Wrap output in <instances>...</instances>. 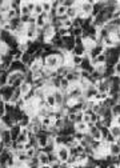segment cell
<instances>
[{"instance_id": "obj_18", "label": "cell", "mask_w": 120, "mask_h": 168, "mask_svg": "<svg viewBox=\"0 0 120 168\" xmlns=\"http://www.w3.org/2000/svg\"><path fill=\"white\" fill-rule=\"evenodd\" d=\"M78 11H79V8L78 7H70V8H67V12H66V15L68 16L70 19H75L76 16H78Z\"/></svg>"}, {"instance_id": "obj_37", "label": "cell", "mask_w": 120, "mask_h": 168, "mask_svg": "<svg viewBox=\"0 0 120 168\" xmlns=\"http://www.w3.org/2000/svg\"><path fill=\"white\" fill-rule=\"evenodd\" d=\"M35 4H36V2H26V6L28 7V10L31 11V14H32V11H34V8H35Z\"/></svg>"}, {"instance_id": "obj_14", "label": "cell", "mask_w": 120, "mask_h": 168, "mask_svg": "<svg viewBox=\"0 0 120 168\" xmlns=\"http://www.w3.org/2000/svg\"><path fill=\"white\" fill-rule=\"evenodd\" d=\"M19 88H20V92H22V96H24L32 90V84L30 82H23L22 86H20Z\"/></svg>"}, {"instance_id": "obj_3", "label": "cell", "mask_w": 120, "mask_h": 168, "mask_svg": "<svg viewBox=\"0 0 120 168\" xmlns=\"http://www.w3.org/2000/svg\"><path fill=\"white\" fill-rule=\"evenodd\" d=\"M88 134L91 135V138L94 140H98V142H102L103 140V135H102V131H100V128H98L94 124L92 127L88 128Z\"/></svg>"}, {"instance_id": "obj_39", "label": "cell", "mask_w": 120, "mask_h": 168, "mask_svg": "<svg viewBox=\"0 0 120 168\" xmlns=\"http://www.w3.org/2000/svg\"><path fill=\"white\" fill-rule=\"evenodd\" d=\"M75 46H83V39L82 38H74Z\"/></svg>"}, {"instance_id": "obj_43", "label": "cell", "mask_w": 120, "mask_h": 168, "mask_svg": "<svg viewBox=\"0 0 120 168\" xmlns=\"http://www.w3.org/2000/svg\"><path fill=\"white\" fill-rule=\"evenodd\" d=\"M38 168H51L50 164H44V166H39Z\"/></svg>"}, {"instance_id": "obj_30", "label": "cell", "mask_w": 120, "mask_h": 168, "mask_svg": "<svg viewBox=\"0 0 120 168\" xmlns=\"http://www.w3.org/2000/svg\"><path fill=\"white\" fill-rule=\"evenodd\" d=\"M26 152V155L28 156V159H32V158H35V156H38V148H30V150H26L24 151Z\"/></svg>"}, {"instance_id": "obj_13", "label": "cell", "mask_w": 120, "mask_h": 168, "mask_svg": "<svg viewBox=\"0 0 120 168\" xmlns=\"http://www.w3.org/2000/svg\"><path fill=\"white\" fill-rule=\"evenodd\" d=\"M23 96H22V92H20V88H15L14 90V94H12V96H11V100H10V103L11 104H16V102H18L19 99H22Z\"/></svg>"}, {"instance_id": "obj_22", "label": "cell", "mask_w": 120, "mask_h": 168, "mask_svg": "<svg viewBox=\"0 0 120 168\" xmlns=\"http://www.w3.org/2000/svg\"><path fill=\"white\" fill-rule=\"evenodd\" d=\"M35 92V99L40 100V99H46V94H44V88H34Z\"/></svg>"}, {"instance_id": "obj_21", "label": "cell", "mask_w": 120, "mask_h": 168, "mask_svg": "<svg viewBox=\"0 0 120 168\" xmlns=\"http://www.w3.org/2000/svg\"><path fill=\"white\" fill-rule=\"evenodd\" d=\"M55 12H56V18H60V16H64V15H66V12H67V8L64 7L62 3H60L59 6L55 8Z\"/></svg>"}, {"instance_id": "obj_12", "label": "cell", "mask_w": 120, "mask_h": 168, "mask_svg": "<svg viewBox=\"0 0 120 168\" xmlns=\"http://www.w3.org/2000/svg\"><path fill=\"white\" fill-rule=\"evenodd\" d=\"M87 52L86 50H84L83 46H75L74 48H72V51L70 52V55H76V56H84Z\"/></svg>"}, {"instance_id": "obj_9", "label": "cell", "mask_w": 120, "mask_h": 168, "mask_svg": "<svg viewBox=\"0 0 120 168\" xmlns=\"http://www.w3.org/2000/svg\"><path fill=\"white\" fill-rule=\"evenodd\" d=\"M11 10V0H0V14L6 15Z\"/></svg>"}, {"instance_id": "obj_28", "label": "cell", "mask_w": 120, "mask_h": 168, "mask_svg": "<svg viewBox=\"0 0 120 168\" xmlns=\"http://www.w3.org/2000/svg\"><path fill=\"white\" fill-rule=\"evenodd\" d=\"M56 35H58L59 38H66V36H70V30H67V28H64V27H60L59 30H56Z\"/></svg>"}, {"instance_id": "obj_16", "label": "cell", "mask_w": 120, "mask_h": 168, "mask_svg": "<svg viewBox=\"0 0 120 168\" xmlns=\"http://www.w3.org/2000/svg\"><path fill=\"white\" fill-rule=\"evenodd\" d=\"M111 111V118L115 119V118H120V104H115L110 108Z\"/></svg>"}, {"instance_id": "obj_10", "label": "cell", "mask_w": 120, "mask_h": 168, "mask_svg": "<svg viewBox=\"0 0 120 168\" xmlns=\"http://www.w3.org/2000/svg\"><path fill=\"white\" fill-rule=\"evenodd\" d=\"M74 130L75 132H82V134H86L88 132V126L83 122H79V123H74Z\"/></svg>"}, {"instance_id": "obj_20", "label": "cell", "mask_w": 120, "mask_h": 168, "mask_svg": "<svg viewBox=\"0 0 120 168\" xmlns=\"http://www.w3.org/2000/svg\"><path fill=\"white\" fill-rule=\"evenodd\" d=\"M31 60H32V55H30L28 52H24V54L22 55L20 62H22V64H24L26 67H28V66H30V63H31Z\"/></svg>"}, {"instance_id": "obj_8", "label": "cell", "mask_w": 120, "mask_h": 168, "mask_svg": "<svg viewBox=\"0 0 120 168\" xmlns=\"http://www.w3.org/2000/svg\"><path fill=\"white\" fill-rule=\"evenodd\" d=\"M108 132H110V135L114 136L115 139H120V126L111 124V126L108 127Z\"/></svg>"}, {"instance_id": "obj_26", "label": "cell", "mask_w": 120, "mask_h": 168, "mask_svg": "<svg viewBox=\"0 0 120 168\" xmlns=\"http://www.w3.org/2000/svg\"><path fill=\"white\" fill-rule=\"evenodd\" d=\"M42 14H43L42 3H40V2H36L35 8H34V11H32V15H34V16H39V15H42Z\"/></svg>"}, {"instance_id": "obj_23", "label": "cell", "mask_w": 120, "mask_h": 168, "mask_svg": "<svg viewBox=\"0 0 120 168\" xmlns=\"http://www.w3.org/2000/svg\"><path fill=\"white\" fill-rule=\"evenodd\" d=\"M42 3V7H43V12H47V14H50L51 10H52V2L50 0H43Z\"/></svg>"}, {"instance_id": "obj_4", "label": "cell", "mask_w": 120, "mask_h": 168, "mask_svg": "<svg viewBox=\"0 0 120 168\" xmlns=\"http://www.w3.org/2000/svg\"><path fill=\"white\" fill-rule=\"evenodd\" d=\"M54 96H55V100H56V107L60 108L62 106H64V103H66V95H64L62 91L55 90Z\"/></svg>"}, {"instance_id": "obj_15", "label": "cell", "mask_w": 120, "mask_h": 168, "mask_svg": "<svg viewBox=\"0 0 120 168\" xmlns=\"http://www.w3.org/2000/svg\"><path fill=\"white\" fill-rule=\"evenodd\" d=\"M70 86H71V83L68 82L66 78H62V79H60V88H59V91H62L63 94H67V91H68V88H70Z\"/></svg>"}, {"instance_id": "obj_17", "label": "cell", "mask_w": 120, "mask_h": 168, "mask_svg": "<svg viewBox=\"0 0 120 168\" xmlns=\"http://www.w3.org/2000/svg\"><path fill=\"white\" fill-rule=\"evenodd\" d=\"M10 131H11V139H12V142H16L18 136L20 135V126L18 124V126L10 128Z\"/></svg>"}, {"instance_id": "obj_32", "label": "cell", "mask_w": 120, "mask_h": 168, "mask_svg": "<svg viewBox=\"0 0 120 168\" xmlns=\"http://www.w3.org/2000/svg\"><path fill=\"white\" fill-rule=\"evenodd\" d=\"M16 142L20 143V144H26V143H28V136L20 134V135L18 136V139H16Z\"/></svg>"}, {"instance_id": "obj_7", "label": "cell", "mask_w": 120, "mask_h": 168, "mask_svg": "<svg viewBox=\"0 0 120 168\" xmlns=\"http://www.w3.org/2000/svg\"><path fill=\"white\" fill-rule=\"evenodd\" d=\"M38 160H39V166H44V164H50V158H48V154L44 151H40L38 154Z\"/></svg>"}, {"instance_id": "obj_6", "label": "cell", "mask_w": 120, "mask_h": 168, "mask_svg": "<svg viewBox=\"0 0 120 168\" xmlns=\"http://www.w3.org/2000/svg\"><path fill=\"white\" fill-rule=\"evenodd\" d=\"M108 155L110 156H119L120 155V146L118 143H111L108 146Z\"/></svg>"}, {"instance_id": "obj_36", "label": "cell", "mask_w": 120, "mask_h": 168, "mask_svg": "<svg viewBox=\"0 0 120 168\" xmlns=\"http://www.w3.org/2000/svg\"><path fill=\"white\" fill-rule=\"evenodd\" d=\"M100 143H102V142H98V140H92V142L90 143V147H91L94 151H96V150H98V148L100 147Z\"/></svg>"}, {"instance_id": "obj_38", "label": "cell", "mask_w": 120, "mask_h": 168, "mask_svg": "<svg viewBox=\"0 0 120 168\" xmlns=\"http://www.w3.org/2000/svg\"><path fill=\"white\" fill-rule=\"evenodd\" d=\"M83 120V112L80 111V112H78L76 114V119H75V123H79V122H82Z\"/></svg>"}, {"instance_id": "obj_24", "label": "cell", "mask_w": 120, "mask_h": 168, "mask_svg": "<svg viewBox=\"0 0 120 168\" xmlns=\"http://www.w3.org/2000/svg\"><path fill=\"white\" fill-rule=\"evenodd\" d=\"M8 86V72H2L0 74V88Z\"/></svg>"}, {"instance_id": "obj_2", "label": "cell", "mask_w": 120, "mask_h": 168, "mask_svg": "<svg viewBox=\"0 0 120 168\" xmlns=\"http://www.w3.org/2000/svg\"><path fill=\"white\" fill-rule=\"evenodd\" d=\"M94 3H95V2H88V0L80 2V7H79V10L82 11L86 16H91L92 10H94Z\"/></svg>"}, {"instance_id": "obj_42", "label": "cell", "mask_w": 120, "mask_h": 168, "mask_svg": "<svg viewBox=\"0 0 120 168\" xmlns=\"http://www.w3.org/2000/svg\"><path fill=\"white\" fill-rule=\"evenodd\" d=\"M107 168H120V166H116V164H114V163H110L107 166Z\"/></svg>"}, {"instance_id": "obj_27", "label": "cell", "mask_w": 120, "mask_h": 168, "mask_svg": "<svg viewBox=\"0 0 120 168\" xmlns=\"http://www.w3.org/2000/svg\"><path fill=\"white\" fill-rule=\"evenodd\" d=\"M46 20H44L42 16H36V22H35V26H36V28H38V30H43V27L46 26Z\"/></svg>"}, {"instance_id": "obj_5", "label": "cell", "mask_w": 120, "mask_h": 168, "mask_svg": "<svg viewBox=\"0 0 120 168\" xmlns=\"http://www.w3.org/2000/svg\"><path fill=\"white\" fill-rule=\"evenodd\" d=\"M96 94H98V90H96V87L92 86V84H90V87H88L86 91H83V96L86 98V100H92Z\"/></svg>"}, {"instance_id": "obj_33", "label": "cell", "mask_w": 120, "mask_h": 168, "mask_svg": "<svg viewBox=\"0 0 120 168\" xmlns=\"http://www.w3.org/2000/svg\"><path fill=\"white\" fill-rule=\"evenodd\" d=\"M4 115H6V103H4L2 100V98H0V119H2Z\"/></svg>"}, {"instance_id": "obj_11", "label": "cell", "mask_w": 120, "mask_h": 168, "mask_svg": "<svg viewBox=\"0 0 120 168\" xmlns=\"http://www.w3.org/2000/svg\"><path fill=\"white\" fill-rule=\"evenodd\" d=\"M54 123H55V119L51 118V116H46V118H42V119H40V126H42V127H46V128L54 126Z\"/></svg>"}, {"instance_id": "obj_31", "label": "cell", "mask_w": 120, "mask_h": 168, "mask_svg": "<svg viewBox=\"0 0 120 168\" xmlns=\"http://www.w3.org/2000/svg\"><path fill=\"white\" fill-rule=\"evenodd\" d=\"M30 120H31V118H30V116L24 115L23 118L20 119V122H19V126L22 127V128H24V127H28V124H30Z\"/></svg>"}, {"instance_id": "obj_1", "label": "cell", "mask_w": 120, "mask_h": 168, "mask_svg": "<svg viewBox=\"0 0 120 168\" xmlns=\"http://www.w3.org/2000/svg\"><path fill=\"white\" fill-rule=\"evenodd\" d=\"M55 154L58 156V160L60 163L62 162H67L68 158H70V151L66 146H59L55 148Z\"/></svg>"}, {"instance_id": "obj_41", "label": "cell", "mask_w": 120, "mask_h": 168, "mask_svg": "<svg viewBox=\"0 0 120 168\" xmlns=\"http://www.w3.org/2000/svg\"><path fill=\"white\" fill-rule=\"evenodd\" d=\"M60 168H70V164L67 162H62L60 163Z\"/></svg>"}, {"instance_id": "obj_35", "label": "cell", "mask_w": 120, "mask_h": 168, "mask_svg": "<svg viewBox=\"0 0 120 168\" xmlns=\"http://www.w3.org/2000/svg\"><path fill=\"white\" fill-rule=\"evenodd\" d=\"M62 27L67 28V30H71V28H72V19H67V20H64V22L62 23Z\"/></svg>"}, {"instance_id": "obj_34", "label": "cell", "mask_w": 120, "mask_h": 168, "mask_svg": "<svg viewBox=\"0 0 120 168\" xmlns=\"http://www.w3.org/2000/svg\"><path fill=\"white\" fill-rule=\"evenodd\" d=\"M30 19H31V15H22L20 16V22H22V24H24V26H27V24L30 23Z\"/></svg>"}, {"instance_id": "obj_25", "label": "cell", "mask_w": 120, "mask_h": 168, "mask_svg": "<svg viewBox=\"0 0 120 168\" xmlns=\"http://www.w3.org/2000/svg\"><path fill=\"white\" fill-rule=\"evenodd\" d=\"M36 115H38L40 119H42V118H46V116H50V110H48L47 107L38 108V112H36Z\"/></svg>"}, {"instance_id": "obj_19", "label": "cell", "mask_w": 120, "mask_h": 168, "mask_svg": "<svg viewBox=\"0 0 120 168\" xmlns=\"http://www.w3.org/2000/svg\"><path fill=\"white\" fill-rule=\"evenodd\" d=\"M70 35L72 36V38H82V35H83V28H82V27L71 28V30H70Z\"/></svg>"}, {"instance_id": "obj_44", "label": "cell", "mask_w": 120, "mask_h": 168, "mask_svg": "<svg viewBox=\"0 0 120 168\" xmlns=\"http://www.w3.org/2000/svg\"><path fill=\"white\" fill-rule=\"evenodd\" d=\"M70 168H83V167H80L79 164H72V166H70Z\"/></svg>"}, {"instance_id": "obj_40", "label": "cell", "mask_w": 120, "mask_h": 168, "mask_svg": "<svg viewBox=\"0 0 120 168\" xmlns=\"http://www.w3.org/2000/svg\"><path fill=\"white\" fill-rule=\"evenodd\" d=\"M50 166L51 168H60V162H52L50 163Z\"/></svg>"}, {"instance_id": "obj_29", "label": "cell", "mask_w": 120, "mask_h": 168, "mask_svg": "<svg viewBox=\"0 0 120 168\" xmlns=\"http://www.w3.org/2000/svg\"><path fill=\"white\" fill-rule=\"evenodd\" d=\"M19 12H20V16L22 15H31V11L28 10V7L26 6V2H22V6L19 8Z\"/></svg>"}, {"instance_id": "obj_45", "label": "cell", "mask_w": 120, "mask_h": 168, "mask_svg": "<svg viewBox=\"0 0 120 168\" xmlns=\"http://www.w3.org/2000/svg\"><path fill=\"white\" fill-rule=\"evenodd\" d=\"M11 168H18V167H11Z\"/></svg>"}]
</instances>
